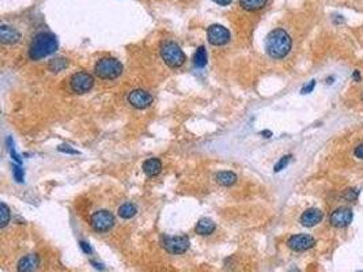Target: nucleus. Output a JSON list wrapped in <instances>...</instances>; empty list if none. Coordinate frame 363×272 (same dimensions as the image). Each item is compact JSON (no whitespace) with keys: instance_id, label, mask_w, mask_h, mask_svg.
I'll return each mask as SVG.
<instances>
[{"instance_id":"nucleus-19","label":"nucleus","mask_w":363,"mask_h":272,"mask_svg":"<svg viewBox=\"0 0 363 272\" xmlns=\"http://www.w3.org/2000/svg\"><path fill=\"white\" fill-rule=\"evenodd\" d=\"M136 213H138V208L134 203H124L119 208V215L122 219H131L136 215Z\"/></svg>"},{"instance_id":"nucleus-31","label":"nucleus","mask_w":363,"mask_h":272,"mask_svg":"<svg viewBox=\"0 0 363 272\" xmlns=\"http://www.w3.org/2000/svg\"><path fill=\"white\" fill-rule=\"evenodd\" d=\"M80 246H82V249L84 250V253H91V248L89 246V244H87V242H83V241H80Z\"/></svg>"},{"instance_id":"nucleus-9","label":"nucleus","mask_w":363,"mask_h":272,"mask_svg":"<svg viewBox=\"0 0 363 272\" xmlns=\"http://www.w3.org/2000/svg\"><path fill=\"white\" fill-rule=\"evenodd\" d=\"M230 32L229 29L225 28L223 25L213 24L207 29V38L211 45L215 47H222L230 41Z\"/></svg>"},{"instance_id":"nucleus-7","label":"nucleus","mask_w":363,"mask_h":272,"mask_svg":"<svg viewBox=\"0 0 363 272\" xmlns=\"http://www.w3.org/2000/svg\"><path fill=\"white\" fill-rule=\"evenodd\" d=\"M70 86H71V90L76 94H84L94 86V78L89 72H76L70 79Z\"/></svg>"},{"instance_id":"nucleus-27","label":"nucleus","mask_w":363,"mask_h":272,"mask_svg":"<svg viewBox=\"0 0 363 272\" xmlns=\"http://www.w3.org/2000/svg\"><path fill=\"white\" fill-rule=\"evenodd\" d=\"M314 87H316V80H310L309 85H305V86L301 89V93H302V94H309V93H312V91L314 90Z\"/></svg>"},{"instance_id":"nucleus-25","label":"nucleus","mask_w":363,"mask_h":272,"mask_svg":"<svg viewBox=\"0 0 363 272\" xmlns=\"http://www.w3.org/2000/svg\"><path fill=\"white\" fill-rule=\"evenodd\" d=\"M7 143H8V151H10V154H11V158L14 159L15 162H18V163H22V159H20V157L18 154H16L15 151V147L12 146V140L11 138L7 139Z\"/></svg>"},{"instance_id":"nucleus-6","label":"nucleus","mask_w":363,"mask_h":272,"mask_svg":"<svg viewBox=\"0 0 363 272\" xmlns=\"http://www.w3.org/2000/svg\"><path fill=\"white\" fill-rule=\"evenodd\" d=\"M162 246L169 253L181 255V253H185L186 250L189 249L190 240L189 237L186 236H166L163 237V240H162Z\"/></svg>"},{"instance_id":"nucleus-10","label":"nucleus","mask_w":363,"mask_h":272,"mask_svg":"<svg viewBox=\"0 0 363 272\" xmlns=\"http://www.w3.org/2000/svg\"><path fill=\"white\" fill-rule=\"evenodd\" d=\"M287 246L294 252H305L316 246V238L310 234H294L288 238Z\"/></svg>"},{"instance_id":"nucleus-17","label":"nucleus","mask_w":363,"mask_h":272,"mask_svg":"<svg viewBox=\"0 0 363 272\" xmlns=\"http://www.w3.org/2000/svg\"><path fill=\"white\" fill-rule=\"evenodd\" d=\"M195 232L199 236H209V234H212L215 232V223H213V221L208 219V218H202L196 223Z\"/></svg>"},{"instance_id":"nucleus-33","label":"nucleus","mask_w":363,"mask_h":272,"mask_svg":"<svg viewBox=\"0 0 363 272\" xmlns=\"http://www.w3.org/2000/svg\"><path fill=\"white\" fill-rule=\"evenodd\" d=\"M360 99H362V102H363V91H362V94H360Z\"/></svg>"},{"instance_id":"nucleus-29","label":"nucleus","mask_w":363,"mask_h":272,"mask_svg":"<svg viewBox=\"0 0 363 272\" xmlns=\"http://www.w3.org/2000/svg\"><path fill=\"white\" fill-rule=\"evenodd\" d=\"M351 79L355 83H360L362 82V74H360L359 70H355V71L351 74Z\"/></svg>"},{"instance_id":"nucleus-24","label":"nucleus","mask_w":363,"mask_h":272,"mask_svg":"<svg viewBox=\"0 0 363 272\" xmlns=\"http://www.w3.org/2000/svg\"><path fill=\"white\" fill-rule=\"evenodd\" d=\"M290 161H291V155H284V157H282L281 159H279V162L275 165V172L277 173V172L286 169V166L290 163Z\"/></svg>"},{"instance_id":"nucleus-4","label":"nucleus","mask_w":363,"mask_h":272,"mask_svg":"<svg viewBox=\"0 0 363 272\" xmlns=\"http://www.w3.org/2000/svg\"><path fill=\"white\" fill-rule=\"evenodd\" d=\"M95 75L103 80H113L122 74V64L113 57H103L98 60L94 67Z\"/></svg>"},{"instance_id":"nucleus-22","label":"nucleus","mask_w":363,"mask_h":272,"mask_svg":"<svg viewBox=\"0 0 363 272\" xmlns=\"http://www.w3.org/2000/svg\"><path fill=\"white\" fill-rule=\"evenodd\" d=\"M360 191L358 188H347L343 192V199L347 201H355L359 197Z\"/></svg>"},{"instance_id":"nucleus-12","label":"nucleus","mask_w":363,"mask_h":272,"mask_svg":"<svg viewBox=\"0 0 363 272\" xmlns=\"http://www.w3.org/2000/svg\"><path fill=\"white\" fill-rule=\"evenodd\" d=\"M324 218V213L320 208H316V207H312V208L305 210L302 215L300 218L301 225L305 226V227H314L323 221Z\"/></svg>"},{"instance_id":"nucleus-1","label":"nucleus","mask_w":363,"mask_h":272,"mask_svg":"<svg viewBox=\"0 0 363 272\" xmlns=\"http://www.w3.org/2000/svg\"><path fill=\"white\" fill-rule=\"evenodd\" d=\"M291 36L282 28L273 29L265 39V51H267L271 59H284L291 52Z\"/></svg>"},{"instance_id":"nucleus-26","label":"nucleus","mask_w":363,"mask_h":272,"mask_svg":"<svg viewBox=\"0 0 363 272\" xmlns=\"http://www.w3.org/2000/svg\"><path fill=\"white\" fill-rule=\"evenodd\" d=\"M12 173H14V177H15L16 182H24V170L20 169V166H12Z\"/></svg>"},{"instance_id":"nucleus-11","label":"nucleus","mask_w":363,"mask_h":272,"mask_svg":"<svg viewBox=\"0 0 363 272\" xmlns=\"http://www.w3.org/2000/svg\"><path fill=\"white\" fill-rule=\"evenodd\" d=\"M128 102L131 103V107L136 108V109H146L153 103V95L148 91L136 89L128 94Z\"/></svg>"},{"instance_id":"nucleus-5","label":"nucleus","mask_w":363,"mask_h":272,"mask_svg":"<svg viewBox=\"0 0 363 272\" xmlns=\"http://www.w3.org/2000/svg\"><path fill=\"white\" fill-rule=\"evenodd\" d=\"M90 226L98 233H106L115 226V215L108 210L95 211L90 217Z\"/></svg>"},{"instance_id":"nucleus-15","label":"nucleus","mask_w":363,"mask_h":272,"mask_svg":"<svg viewBox=\"0 0 363 272\" xmlns=\"http://www.w3.org/2000/svg\"><path fill=\"white\" fill-rule=\"evenodd\" d=\"M162 162L158 158H150L143 163V172L146 173L147 177H155L161 173Z\"/></svg>"},{"instance_id":"nucleus-3","label":"nucleus","mask_w":363,"mask_h":272,"mask_svg":"<svg viewBox=\"0 0 363 272\" xmlns=\"http://www.w3.org/2000/svg\"><path fill=\"white\" fill-rule=\"evenodd\" d=\"M161 57L170 68H180L185 63L186 56L178 44L174 41H166L161 47Z\"/></svg>"},{"instance_id":"nucleus-28","label":"nucleus","mask_w":363,"mask_h":272,"mask_svg":"<svg viewBox=\"0 0 363 272\" xmlns=\"http://www.w3.org/2000/svg\"><path fill=\"white\" fill-rule=\"evenodd\" d=\"M354 157L359 161H363V143L358 144V146L354 149Z\"/></svg>"},{"instance_id":"nucleus-34","label":"nucleus","mask_w":363,"mask_h":272,"mask_svg":"<svg viewBox=\"0 0 363 272\" xmlns=\"http://www.w3.org/2000/svg\"><path fill=\"white\" fill-rule=\"evenodd\" d=\"M360 272H363V271H360Z\"/></svg>"},{"instance_id":"nucleus-13","label":"nucleus","mask_w":363,"mask_h":272,"mask_svg":"<svg viewBox=\"0 0 363 272\" xmlns=\"http://www.w3.org/2000/svg\"><path fill=\"white\" fill-rule=\"evenodd\" d=\"M40 265V257L36 253H30L22 257L18 263V272H36Z\"/></svg>"},{"instance_id":"nucleus-8","label":"nucleus","mask_w":363,"mask_h":272,"mask_svg":"<svg viewBox=\"0 0 363 272\" xmlns=\"http://www.w3.org/2000/svg\"><path fill=\"white\" fill-rule=\"evenodd\" d=\"M354 219V213L350 207H337L329 215V223L336 229H343L351 225Z\"/></svg>"},{"instance_id":"nucleus-14","label":"nucleus","mask_w":363,"mask_h":272,"mask_svg":"<svg viewBox=\"0 0 363 272\" xmlns=\"http://www.w3.org/2000/svg\"><path fill=\"white\" fill-rule=\"evenodd\" d=\"M0 38L3 44H15L19 41L20 33L16 29L8 26V25H2L0 28Z\"/></svg>"},{"instance_id":"nucleus-2","label":"nucleus","mask_w":363,"mask_h":272,"mask_svg":"<svg viewBox=\"0 0 363 272\" xmlns=\"http://www.w3.org/2000/svg\"><path fill=\"white\" fill-rule=\"evenodd\" d=\"M57 48H59V43H57L55 34L48 32L37 33L29 45V57L30 60L38 61V60L55 53Z\"/></svg>"},{"instance_id":"nucleus-18","label":"nucleus","mask_w":363,"mask_h":272,"mask_svg":"<svg viewBox=\"0 0 363 272\" xmlns=\"http://www.w3.org/2000/svg\"><path fill=\"white\" fill-rule=\"evenodd\" d=\"M238 3L246 11H259L267 6L268 0H238Z\"/></svg>"},{"instance_id":"nucleus-21","label":"nucleus","mask_w":363,"mask_h":272,"mask_svg":"<svg viewBox=\"0 0 363 272\" xmlns=\"http://www.w3.org/2000/svg\"><path fill=\"white\" fill-rule=\"evenodd\" d=\"M0 215H2L0 227H6L8 222H10V208L6 205V203H2V205H0Z\"/></svg>"},{"instance_id":"nucleus-20","label":"nucleus","mask_w":363,"mask_h":272,"mask_svg":"<svg viewBox=\"0 0 363 272\" xmlns=\"http://www.w3.org/2000/svg\"><path fill=\"white\" fill-rule=\"evenodd\" d=\"M194 64L198 68H203L205 64H207V51H205V48L203 47V45L202 47H199L198 49H196V52H195Z\"/></svg>"},{"instance_id":"nucleus-23","label":"nucleus","mask_w":363,"mask_h":272,"mask_svg":"<svg viewBox=\"0 0 363 272\" xmlns=\"http://www.w3.org/2000/svg\"><path fill=\"white\" fill-rule=\"evenodd\" d=\"M66 67H67V60H64V59H56V60H53L51 64H49V68H51L53 72L61 71V70Z\"/></svg>"},{"instance_id":"nucleus-30","label":"nucleus","mask_w":363,"mask_h":272,"mask_svg":"<svg viewBox=\"0 0 363 272\" xmlns=\"http://www.w3.org/2000/svg\"><path fill=\"white\" fill-rule=\"evenodd\" d=\"M59 151H63V153H68V154H78V151L71 149L70 146H60Z\"/></svg>"},{"instance_id":"nucleus-16","label":"nucleus","mask_w":363,"mask_h":272,"mask_svg":"<svg viewBox=\"0 0 363 272\" xmlns=\"http://www.w3.org/2000/svg\"><path fill=\"white\" fill-rule=\"evenodd\" d=\"M215 180L219 185L222 186H231L237 182V174L231 170H222L215 174Z\"/></svg>"},{"instance_id":"nucleus-32","label":"nucleus","mask_w":363,"mask_h":272,"mask_svg":"<svg viewBox=\"0 0 363 272\" xmlns=\"http://www.w3.org/2000/svg\"><path fill=\"white\" fill-rule=\"evenodd\" d=\"M215 3L217 4H219V6H229L233 0H213Z\"/></svg>"}]
</instances>
